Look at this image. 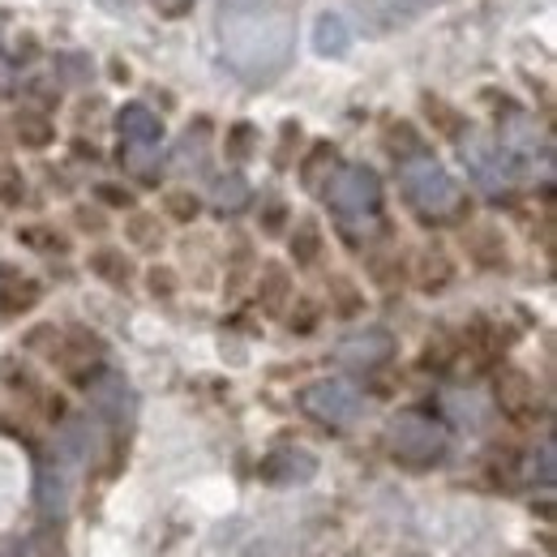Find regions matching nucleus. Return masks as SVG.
<instances>
[{"label":"nucleus","instance_id":"nucleus-13","mask_svg":"<svg viewBox=\"0 0 557 557\" xmlns=\"http://www.w3.org/2000/svg\"><path fill=\"white\" fill-rule=\"evenodd\" d=\"M335 172H339V150H335L331 141H318V146L300 159V185H305L309 194H322Z\"/></svg>","mask_w":557,"mask_h":557},{"label":"nucleus","instance_id":"nucleus-1","mask_svg":"<svg viewBox=\"0 0 557 557\" xmlns=\"http://www.w3.org/2000/svg\"><path fill=\"white\" fill-rule=\"evenodd\" d=\"M219 44L236 77H245L249 86H267L292 61L296 26L283 0H223Z\"/></svg>","mask_w":557,"mask_h":557},{"label":"nucleus","instance_id":"nucleus-9","mask_svg":"<svg viewBox=\"0 0 557 557\" xmlns=\"http://www.w3.org/2000/svg\"><path fill=\"white\" fill-rule=\"evenodd\" d=\"M90 386V404H95V412L108 420H129L134 417V391H129V382L121 377V373H99L95 382H86Z\"/></svg>","mask_w":557,"mask_h":557},{"label":"nucleus","instance_id":"nucleus-23","mask_svg":"<svg viewBox=\"0 0 557 557\" xmlns=\"http://www.w3.org/2000/svg\"><path fill=\"white\" fill-rule=\"evenodd\" d=\"M163 214H168L172 223H194V219L202 214V202H198L194 189H172V194L163 198Z\"/></svg>","mask_w":557,"mask_h":557},{"label":"nucleus","instance_id":"nucleus-8","mask_svg":"<svg viewBox=\"0 0 557 557\" xmlns=\"http://www.w3.org/2000/svg\"><path fill=\"white\" fill-rule=\"evenodd\" d=\"M313 472H318V459L309 450H296V446H283L275 455H267L258 468V476L267 485H305V481H313Z\"/></svg>","mask_w":557,"mask_h":557},{"label":"nucleus","instance_id":"nucleus-17","mask_svg":"<svg viewBox=\"0 0 557 557\" xmlns=\"http://www.w3.org/2000/svg\"><path fill=\"white\" fill-rule=\"evenodd\" d=\"M258 300H262L267 313H283V305L292 300V275H287V267H278V262L262 267V275H258Z\"/></svg>","mask_w":557,"mask_h":557},{"label":"nucleus","instance_id":"nucleus-26","mask_svg":"<svg viewBox=\"0 0 557 557\" xmlns=\"http://www.w3.org/2000/svg\"><path fill=\"white\" fill-rule=\"evenodd\" d=\"M26 202V176L13 168V163H4L0 168V207H22Z\"/></svg>","mask_w":557,"mask_h":557},{"label":"nucleus","instance_id":"nucleus-24","mask_svg":"<svg viewBox=\"0 0 557 557\" xmlns=\"http://www.w3.org/2000/svg\"><path fill=\"white\" fill-rule=\"evenodd\" d=\"M65 497H70V485H65L61 472H44L39 476V506H44V515H61Z\"/></svg>","mask_w":557,"mask_h":557},{"label":"nucleus","instance_id":"nucleus-28","mask_svg":"<svg viewBox=\"0 0 557 557\" xmlns=\"http://www.w3.org/2000/svg\"><path fill=\"white\" fill-rule=\"evenodd\" d=\"M446 404H450V417L459 420V424H472V429H476V424H481V404H476V395H450V399H446Z\"/></svg>","mask_w":557,"mask_h":557},{"label":"nucleus","instance_id":"nucleus-21","mask_svg":"<svg viewBox=\"0 0 557 557\" xmlns=\"http://www.w3.org/2000/svg\"><path fill=\"white\" fill-rule=\"evenodd\" d=\"M450 278H455V267H450V258H446L442 249H429V253L420 258L417 283L424 287V292H442V287H446Z\"/></svg>","mask_w":557,"mask_h":557},{"label":"nucleus","instance_id":"nucleus-3","mask_svg":"<svg viewBox=\"0 0 557 557\" xmlns=\"http://www.w3.org/2000/svg\"><path fill=\"white\" fill-rule=\"evenodd\" d=\"M386 442H391V455L408 468H433L446 455V429L433 417H420V412H404V417L391 420Z\"/></svg>","mask_w":557,"mask_h":557},{"label":"nucleus","instance_id":"nucleus-12","mask_svg":"<svg viewBox=\"0 0 557 557\" xmlns=\"http://www.w3.org/2000/svg\"><path fill=\"white\" fill-rule=\"evenodd\" d=\"M497 404H502V412L523 417L536 404V382L523 369H502L497 373Z\"/></svg>","mask_w":557,"mask_h":557},{"label":"nucleus","instance_id":"nucleus-22","mask_svg":"<svg viewBox=\"0 0 557 557\" xmlns=\"http://www.w3.org/2000/svg\"><path fill=\"white\" fill-rule=\"evenodd\" d=\"M125 236H129L138 249H159V245H163V223H159L154 214H146V210H134L129 223H125Z\"/></svg>","mask_w":557,"mask_h":557},{"label":"nucleus","instance_id":"nucleus-11","mask_svg":"<svg viewBox=\"0 0 557 557\" xmlns=\"http://www.w3.org/2000/svg\"><path fill=\"white\" fill-rule=\"evenodd\" d=\"M463 249H468V258L476 262V267H506V236L493 227V223H476V227H468L463 232Z\"/></svg>","mask_w":557,"mask_h":557},{"label":"nucleus","instance_id":"nucleus-5","mask_svg":"<svg viewBox=\"0 0 557 557\" xmlns=\"http://www.w3.org/2000/svg\"><path fill=\"white\" fill-rule=\"evenodd\" d=\"M322 194H326V202H331L335 214L364 219V214H373V210L382 207V176L373 168H364V163H348V168H339L331 176V185Z\"/></svg>","mask_w":557,"mask_h":557},{"label":"nucleus","instance_id":"nucleus-18","mask_svg":"<svg viewBox=\"0 0 557 557\" xmlns=\"http://www.w3.org/2000/svg\"><path fill=\"white\" fill-rule=\"evenodd\" d=\"M420 108H424V116L433 121V129H437V134L463 141L468 121H463V112H459V108H450V103H442V99H433V95H424V99H420Z\"/></svg>","mask_w":557,"mask_h":557},{"label":"nucleus","instance_id":"nucleus-27","mask_svg":"<svg viewBox=\"0 0 557 557\" xmlns=\"http://www.w3.org/2000/svg\"><path fill=\"white\" fill-rule=\"evenodd\" d=\"M386 146H391V154H395L399 163H404V159H412V154H420V150H424L412 125H391V129H386Z\"/></svg>","mask_w":557,"mask_h":557},{"label":"nucleus","instance_id":"nucleus-4","mask_svg":"<svg viewBox=\"0 0 557 557\" xmlns=\"http://www.w3.org/2000/svg\"><path fill=\"white\" fill-rule=\"evenodd\" d=\"M300 412L326 429H348L360 417V391L344 377H318L300 391Z\"/></svg>","mask_w":557,"mask_h":557},{"label":"nucleus","instance_id":"nucleus-32","mask_svg":"<svg viewBox=\"0 0 557 557\" xmlns=\"http://www.w3.org/2000/svg\"><path fill=\"white\" fill-rule=\"evenodd\" d=\"M331 287H335V296H339V305H335V309H339V313H344V318H351V313H356V309H360V305H364V300H360V292H356V287H351L348 278H335V283H331Z\"/></svg>","mask_w":557,"mask_h":557},{"label":"nucleus","instance_id":"nucleus-16","mask_svg":"<svg viewBox=\"0 0 557 557\" xmlns=\"http://www.w3.org/2000/svg\"><path fill=\"white\" fill-rule=\"evenodd\" d=\"M210 202H214L219 214H240V210L253 202V189H249V181H245L240 172H227V176H219V181H214Z\"/></svg>","mask_w":557,"mask_h":557},{"label":"nucleus","instance_id":"nucleus-34","mask_svg":"<svg viewBox=\"0 0 557 557\" xmlns=\"http://www.w3.org/2000/svg\"><path fill=\"white\" fill-rule=\"evenodd\" d=\"M313 326H318V309H313L309 300H300V313H292V331H296V335H309Z\"/></svg>","mask_w":557,"mask_h":557},{"label":"nucleus","instance_id":"nucleus-35","mask_svg":"<svg viewBox=\"0 0 557 557\" xmlns=\"http://www.w3.org/2000/svg\"><path fill=\"white\" fill-rule=\"evenodd\" d=\"M73 219H77V227H82V232H103V227H108V223H103V214H99V210H90V207H77L73 210Z\"/></svg>","mask_w":557,"mask_h":557},{"label":"nucleus","instance_id":"nucleus-7","mask_svg":"<svg viewBox=\"0 0 557 557\" xmlns=\"http://www.w3.org/2000/svg\"><path fill=\"white\" fill-rule=\"evenodd\" d=\"M339 364H348L356 373H369V369H382L391 356H395V335L391 331H382V326H364V331H356L348 335L339 348Z\"/></svg>","mask_w":557,"mask_h":557},{"label":"nucleus","instance_id":"nucleus-10","mask_svg":"<svg viewBox=\"0 0 557 557\" xmlns=\"http://www.w3.org/2000/svg\"><path fill=\"white\" fill-rule=\"evenodd\" d=\"M116 129H121V141H134V146H154L163 138V121L146 103H125L116 112Z\"/></svg>","mask_w":557,"mask_h":557},{"label":"nucleus","instance_id":"nucleus-29","mask_svg":"<svg viewBox=\"0 0 557 557\" xmlns=\"http://www.w3.org/2000/svg\"><path fill=\"white\" fill-rule=\"evenodd\" d=\"M95 198H99L103 207H112V210H129V207H134V194H129L125 185H112V181L95 185Z\"/></svg>","mask_w":557,"mask_h":557},{"label":"nucleus","instance_id":"nucleus-2","mask_svg":"<svg viewBox=\"0 0 557 557\" xmlns=\"http://www.w3.org/2000/svg\"><path fill=\"white\" fill-rule=\"evenodd\" d=\"M399 185H404V198L412 202V210L424 219H459L463 214V189L424 150L399 163Z\"/></svg>","mask_w":557,"mask_h":557},{"label":"nucleus","instance_id":"nucleus-15","mask_svg":"<svg viewBox=\"0 0 557 557\" xmlns=\"http://www.w3.org/2000/svg\"><path fill=\"white\" fill-rule=\"evenodd\" d=\"M13 138L22 141L26 150H48L57 141V121L48 112H35V108H22L13 116Z\"/></svg>","mask_w":557,"mask_h":557},{"label":"nucleus","instance_id":"nucleus-25","mask_svg":"<svg viewBox=\"0 0 557 557\" xmlns=\"http://www.w3.org/2000/svg\"><path fill=\"white\" fill-rule=\"evenodd\" d=\"M253 146H258V129H253L249 121H236V125L227 129V138H223V150H227V159H232V163L249 159V154H253Z\"/></svg>","mask_w":557,"mask_h":557},{"label":"nucleus","instance_id":"nucleus-20","mask_svg":"<svg viewBox=\"0 0 557 557\" xmlns=\"http://www.w3.org/2000/svg\"><path fill=\"white\" fill-rule=\"evenodd\" d=\"M318 253H322V227L313 219H300L296 232H292V258H296V267H313Z\"/></svg>","mask_w":557,"mask_h":557},{"label":"nucleus","instance_id":"nucleus-33","mask_svg":"<svg viewBox=\"0 0 557 557\" xmlns=\"http://www.w3.org/2000/svg\"><path fill=\"white\" fill-rule=\"evenodd\" d=\"M283 223H287V207L271 198L267 210H262V232H267V236H278V232H283Z\"/></svg>","mask_w":557,"mask_h":557},{"label":"nucleus","instance_id":"nucleus-14","mask_svg":"<svg viewBox=\"0 0 557 557\" xmlns=\"http://www.w3.org/2000/svg\"><path fill=\"white\" fill-rule=\"evenodd\" d=\"M351 48V26L344 13H322L318 22H313V52L318 57H344Z\"/></svg>","mask_w":557,"mask_h":557},{"label":"nucleus","instance_id":"nucleus-36","mask_svg":"<svg viewBox=\"0 0 557 557\" xmlns=\"http://www.w3.org/2000/svg\"><path fill=\"white\" fill-rule=\"evenodd\" d=\"M541 481H545V485L554 481V442L541 446Z\"/></svg>","mask_w":557,"mask_h":557},{"label":"nucleus","instance_id":"nucleus-19","mask_svg":"<svg viewBox=\"0 0 557 557\" xmlns=\"http://www.w3.org/2000/svg\"><path fill=\"white\" fill-rule=\"evenodd\" d=\"M90 271L103 278V283H112V287H125L134 278V262L121 249H95L90 253Z\"/></svg>","mask_w":557,"mask_h":557},{"label":"nucleus","instance_id":"nucleus-37","mask_svg":"<svg viewBox=\"0 0 557 557\" xmlns=\"http://www.w3.org/2000/svg\"><path fill=\"white\" fill-rule=\"evenodd\" d=\"M73 150H77V159H99V150L86 146V141H73Z\"/></svg>","mask_w":557,"mask_h":557},{"label":"nucleus","instance_id":"nucleus-6","mask_svg":"<svg viewBox=\"0 0 557 557\" xmlns=\"http://www.w3.org/2000/svg\"><path fill=\"white\" fill-rule=\"evenodd\" d=\"M463 163L472 172V181L497 194V189H510L519 181V159L506 141H493V138H468L463 141Z\"/></svg>","mask_w":557,"mask_h":557},{"label":"nucleus","instance_id":"nucleus-30","mask_svg":"<svg viewBox=\"0 0 557 557\" xmlns=\"http://www.w3.org/2000/svg\"><path fill=\"white\" fill-rule=\"evenodd\" d=\"M146 287H150V296H176V275H172V267H150L146 271Z\"/></svg>","mask_w":557,"mask_h":557},{"label":"nucleus","instance_id":"nucleus-31","mask_svg":"<svg viewBox=\"0 0 557 557\" xmlns=\"http://www.w3.org/2000/svg\"><path fill=\"white\" fill-rule=\"evenodd\" d=\"M386 17H395V22H404V17H412L420 9H429V4H437V0H373Z\"/></svg>","mask_w":557,"mask_h":557}]
</instances>
